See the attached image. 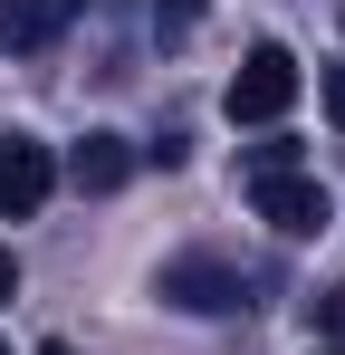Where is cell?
<instances>
[{
    "label": "cell",
    "mask_w": 345,
    "mask_h": 355,
    "mask_svg": "<svg viewBox=\"0 0 345 355\" xmlns=\"http://www.w3.org/2000/svg\"><path fill=\"white\" fill-rule=\"evenodd\" d=\"M39 355H77V346H39Z\"/></svg>",
    "instance_id": "12"
},
{
    "label": "cell",
    "mask_w": 345,
    "mask_h": 355,
    "mask_svg": "<svg viewBox=\"0 0 345 355\" xmlns=\"http://www.w3.org/2000/svg\"><path fill=\"white\" fill-rule=\"evenodd\" d=\"M221 106H230V125H278L288 106H297V58H288V49H249Z\"/></svg>",
    "instance_id": "2"
},
{
    "label": "cell",
    "mask_w": 345,
    "mask_h": 355,
    "mask_svg": "<svg viewBox=\"0 0 345 355\" xmlns=\"http://www.w3.org/2000/svg\"><path fill=\"white\" fill-rule=\"evenodd\" d=\"M87 0H0V49H57Z\"/></svg>",
    "instance_id": "5"
},
{
    "label": "cell",
    "mask_w": 345,
    "mask_h": 355,
    "mask_svg": "<svg viewBox=\"0 0 345 355\" xmlns=\"http://www.w3.org/2000/svg\"><path fill=\"white\" fill-rule=\"evenodd\" d=\"M154 297L182 307V317H240V307H249V269L221 259V250H182V259H163Z\"/></svg>",
    "instance_id": "1"
},
{
    "label": "cell",
    "mask_w": 345,
    "mask_h": 355,
    "mask_svg": "<svg viewBox=\"0 0 345 355\" xmlns=\"http://www.w3.org/2000/svg\"><path fill=\"white\" fill-rule=\"evenodd\" d=\"M249 211H259L269 231H288V240H317L326 231V182L317 173H259L249 182Z\"/></svg>",
    "instance_id": "3"
},
{
    "label": "cell",
    "mask_w": 345,
    "mask_h": 355,
    "mask_svg": "<svg viewBox=\"0 0 345 355\" xmlns=\"http://www.w3.org/2000/svg\"><path fill=\"white\" fill-rule=\"evenodd\" d=\"M317 327H326V346L345 355V288H326V297H317Z\"/></svg>",
    "instance_id": "9"
},
{
    "label": "cell",
    "mask_w": 345,
    "mask_h": 355,
    "mask_svg": "<svg viewBox=\"0 0 345 355\" xmlns=\"http://www.w3.org/2000/svg\"><path fill=\"white\" fill-rule=\"evenodd\" d=\"M48 192H57V154L29 144V135H10V144H0V221L48 211Z\"/></svg>",
    "instance_id": "4"
},
{
    "label": "cell",
    "mask_w": 345,
    "mask_h": 355,
    "mask_svg": "<svg viewBox=\"0 0 345 355\" xmlns=\"http://www.w3.org/2000/svg\"><path fill=\"white\" fill-rule=\"evenodd\" d=\"M317 355H336V346H317Z\"/></svg>",
    "instance_id": "13"
},
{
    "label": "cell",
    "mask_w": 345,
    "mask_h": 355,
    "mask_svg": "<svg viewBox=\"0 0 345 355\" xmlns=\"http://www.w3.org/2000/svg\"><path fill=\"white\" fill-rule=\"evenodd\" d=\"M259 173H297V144H288V135H278V144H259V154H249V182H259Z\"/></svg>",
    "instance_id": "8"
},
{
    "label": "cell",
    "mask_w": 345,
    "mask_h": 355,
    "mask_svg": "<svg viewBox=\"0 0 345 355\" xmlns=\"http://www.w3.org/2000/svg\"><path fill=\"white\" fill-rule=\"evenodd\" d=\"M0 297H19V259L10 250H0Z\"/></svg>",
    "instance_id": "11"
},
{
    "label": "cell",
    "mask_w": 345,
    "mask_h": 355,
    "mask_svg": "<svg viewBox=\"0 0 345 355\" xmlns=\"http://www.w3.org/2000/svg\"><path fill=\"white\" fill-rule=\"evenodd\" d=\"M211 0H154V39H192Z\"/></svg>",
    "instance_id": "7"
},
{
    "label": "cell",
    "mask_w": 345,
    "mask_h": 355,
    "mask_svg": "<svg viewBox=\"0 0 345 355\" xmlns=\"http://www.w3.org/2000/svg\"><path fill=\"white\" fill-rule=\"evenodd\" d=\"M125 173H134V144H125V135H87V144L67 154V182H77V192H125Z\"/></svg>",
    "instance_id": "6"
},
{
    "label": "cell",
    "mask_w": 345,
    "mask_h": 355,
    "mask_svg": "<svg viewBox=\"0 0 345 355\" xmlns=\"http://www.w3.org/2000/svg\"><path fill=\"white\" fill-rule=\"evenodd\" d=\"M317 96H326V116H336V135H345V67H326V77H317Z\"/></svg>",
    "instance_id": "10"
},
{
    "label": "cell",
    "mask_w": 345,
    "mask_h": 355,
    "mask_svg": "<svg viewBox=\"0 0 345 355\" xmlns=\"http://www.w3.org/2000/svg\"><path fill=\"white\" fill-rule=\"evenodd\" d=\"M0 355H10V346H0Z\"/></svg>",
    "instance_id": "14"
}]
</instances>
